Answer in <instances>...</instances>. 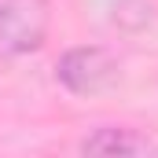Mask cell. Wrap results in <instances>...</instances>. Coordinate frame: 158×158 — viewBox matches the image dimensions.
<instances>
[{"label": "cell", "instance_id": "6da1fadb", "mask_svg": "<svg viewBox=\"0 0 158 158\" xmlns=\"http://www.w3.org/2000/svg\"><path fill=\"white\" fill-rule=\"evenodd\" d=\"M52 33V0H0V63L37 55Z\"/></svg>", "mask_w": 158, "mask_h": 158}, {"label": "cell", "instance_id": "7a4b0ae2", "mask_svg": "<svg viewBox=\"0 0 158 158\" xmlns=\"http://www.w3.org/2000/svg\"><path fill=\"white\" fill-rule=\"evenodd\" d=\"M118 74L121 63L107 44H74L55 63V81L70 96H99L118 85Z\"/></svg>", "mask_w": 158, "mask_h": 158}, {"label": "cell", "instance_id": "3957f363", "mask_svg": "<svg viewBox=\"0 0 158 158\" xmlns=\"http://www.w3.org/2000/svg\"><path fill=\"white\" fill-rule=\"evenodd\" d=\"M81 155H155L158 143L143 132V129H132V125H99L92 132H85L77 143Z\"/></svg>", "mask_w": 158, "mask_h": 158}, {"label": "cell", "instance_id": "277c9868", "mask_svg": "<svg viewBox=\"0 0 158 158\" xmlns=\"http://www.w3.org/2000/svg\"><path fill=\"white\" fill-rule=\"evenodd\" d=\"M151 19H155L151 0H114V7H110V22L125 33H140Z\"/></svg>", "mask_w": 158, "mask_h": 158}]
</instances>
